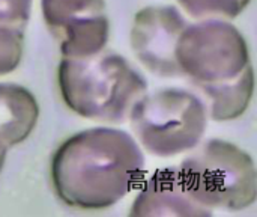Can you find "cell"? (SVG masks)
I'll list each match as a JSON object with an SVG mask.
<instances>
[{
  "label": "cell",
  "instance_id": "5",
  "mask_svg": "<svg viewBox=\"0 0 257 217\" xmlns=\"http://www.w3.org/2000/svg\"><path fill=\"white\" fill-rule=\"evenodd\" d=\"M176 60L202 94L242 77L251 66L242 33L221 18H206L184 29L176 45Z\"/></svg>",
  "mask_w": 257,
  "mask_h": 217
},
{
  "label": "cell",
  "instance_id": "9",
  "mask_svg": "<svg viewBox=\"0 0 257 217\" xmlns=\"http://www.w3.org/2000/svg\"><path fill=\"white\" fill-rule=\"evenodd\" d=\"M39 119V106L32 92L15 83H0V131L8 148L24 142Z\"/></svg>",
  "mask_w": 257,
  "mask_h": 217
},
{
  "label": "cell",
  "instance_id": "12",
  "mask_svg": "<svg viewBox=\"0 0 257 217\" xmlns=\"http://www.w3.org/2000/svg\"><path fill=\"white\" fill-rule=\"evenodd\" d=\"M24 32L0 24V76L15 71L23 57Z\"/></svg>",
  "mask_w": 257,
  "mask_h": 217
},
{
  "label": "cell",
  "instance_id": "1",
  "mask_svg": "<svg viewBox=\"0 0 257 217\" xmlns=\"http://www.w3.org/2000/svg\"><path fill=\"white\" fill-rule=\"evenodd\" d=\"M145 174V156L123 130L96 127L66 139L51 159L56 195L69 207L102 210L128 195Z\"/></svg>",
  "mask_w": 257,
  "mask_h": 217
},
{
  "label": "cell",
  "instance_id": "2",
  "mask_svg": "<svg viewBox=\"0 0 257 217\" xmlns=\"http://www.w3.org/2000/svg\"><path fill=\"white\" fill-rule=\"evenodd\" d=\"M57 80L65 104L96 122H123L148 91L143 76L125 57L110 51L84 59L63 57Z\"/></svg>",
  "mask_w": 257,
  "mask_h": 217
},
{
  "label": "cell",
  "instance_id": "8",
  "mask_svg": "<svg viewBox=\"0 0 257 217\" xmlns=\"http://www.w3.org/2000/svg\"><path fill=\"white\" fill-rule=\"evenodd\" d=\"M212 211L196 204L188 195L178 168L157 171L142 186L130 216H191L206 217Z\"/></svg>",
  "mask_w": 257,
  "mask_h": 217
},
{
  "label": "cell",
  "instance_id": "13",
  "mask_svg": "<svg viewBox=\"0 0 257 217\" xmlns=\"http://www.w3.org/2000/svg\"><path fill=\"white\" fill-rule=\"evenodd\" d=\"M33 0H0V24L24 32Z\"/></svg>",
  "mask_w": 257,
  "mask_h": 217
},
{
  "label": "cell",
  "instance_id": "6",
  "mask_svg": "<svg viewBox=\"0 0 257 217\" xmlns=\"http://www.w3.org/2000/svg\"><path fill=\"white\" fill-rule=\"evenodd\" d=\"M42 17L66 59H84L104 50L110 23L104 0H41Z\"/></svg>",
  "mask_w": 257,
  "mask_h": 217
},
{
  "label": "cell",
  "instance_id": "11",
  "mask_svg": "<svg viewBox=\"0 0 257 217\" xmlns=\"http://www.w3.org/2000/svg\"><path fill=\"white\" fill-rule=\"evenodd\" d=\"M251 0H178L181 8L193 18H235Z\"/></svg>",
  "mask_w": 257,
  "mask_h": 217
},
{
  "label": "cell",
  "instance_id": "10",
  "mask_svg": "<svg viewBox=\"0 0 257 217\" xmlns=\"http://www.w3.org/2000/svg\"><path fill=\"white\" fill-rule=\"evenodd\" d=\"M254 92V73L250 68L236 82L203 94L209 100V115L214 121H233L245 113Z\"/></svg>",
  "mask_w": 257,
  "mask_h": 217
},
{
  "label": "cell",
  "instance_id": "3",
  "mask_svg": "<svg viewBox=\"0 0 257 217\" xmlns=\"http://www.w3.org/2000/svg\"><path fill=\"white\" fill-rule=\"evenodd\" d=\"M196 148L178 168L196 204L209 211H241L256 202V166L248 153L221 139Z\"/></svg>",
  "mask_w": 257,
  "mask_h": 217
},
{
  "label": "cell",
  "instance_id": "14",
  "mask_svg": "<svg viewBox=\"0 0 257 217\" xmlns=\"http://www.w3.org/2000/svg\"><path fill=\"white\" fill-rule=\"evenodd\" d=\"M8 145H6V142H5V139H3V136H2V131H0V171L3 169V166H5V160H6V154H8Z\"/></svg>",
  "mask_w": 257,
  "mask_h": 217
},
{
  "label": "cell",
  "instance_id": "7",
  "mask_svg": "<svg viewBox=\"0 0 257 217\" xmlns=\"http://www.w3.org/2000/svg\"><path fill=\"white\" fill-rule=\"evenodd\" d=\"M185 27L187 21L175 6L140 9L131 27V47L139 62L157 77H182L176 45Z\"/></svg>",
  "mask_w": 257,
  "mask_h": 217
},
{
  "label": "cell",
  "instance_id": "4",
  "mask_svg": "<svg viewBox=\"0 0 257 217\" xmlns=\"http://www.w3.org/2000/svg\"><path fill=\"white\" fill-rule=\"evenodd\" d=\"M128 118L140 145L152 156L169 159L200 143L208 125V107L190 91L167 88L143 94Z\"/></svg>",
  "mask_w": 257,
  "mask_h": 217
}]
</instances>
